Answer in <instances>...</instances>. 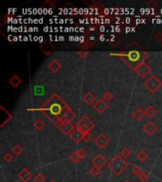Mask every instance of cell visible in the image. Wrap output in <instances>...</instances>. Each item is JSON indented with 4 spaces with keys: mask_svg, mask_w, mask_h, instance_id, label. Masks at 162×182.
I'll return each instance as SVG.
<instances>
[{
    "mask_svg": "<svg viewBox=\"0 0 162 182\" xmlns=\"http://www.w3.org/2000/svg\"><path fill=\"white\" fill-rule=\"evenodd\" d=\"M127 165V162L122 157V156H116L108 163L109 168L116 175H120L126 169Z\"/></svg>",
    "mask_w": 162,
    "mask_h": 182,
    "instance_id": "1",
    "label": "cell"
},
{
    "mask_svg": "<svg viewBox=\"0 0 162 182\" xmlns=\"http://www.w3.org/2000/svg\"><path fill=\"white\" fill-rule=\"evenodd\" d=\"M144 85L148 91H150L152 93H155L161 87V82L157 79L156 76L151 75L144 83Z\"/></svg>",
    "mask_w": 162,
    "mask_h": 182,
    "instance_id": "2",
    "label": "cell"
},
{
    "mask_svg": "<svg viewBox=\"0 0 162 182\" xmlns=\"http://www.w3.org/2000/svg\"><path fill=\"white\" fill-rule=\"evenodd\" d=\"M94 141H95V144L97 145V147H99L100 149H103L109 143V139L105 134L101 133L96 136Z\"/></svg>",
    "mask_w": 162,
    "mask_h": 182,
    "instance_id": "3",
    "label": "cell"
},
{
    "mask_svg": "<svg viewBox=\"0 0 162 182\" xmlns=\"http://www.w3.org/2000/svg\"><path fill=\"white\" fill-rule=\"evenodd\" d=\"M136 71L141 78H144L151 72V68L146 65L145 62H141L140 64H138V65L136 66Z\"/></svg>",
    "mask_w": 162,
    "mask_h": 182,
    "instance_id": "4",
    "label": "cell"
},
{
    "mask_svg": "<svg viewBox=\"0 0 162 182\" xmlns=\"http://www.w3.org/2000/svg\"><path fill=\"white\" fill-rule=\"evenodd\" d=\"M143 131L148 135V136H153L156 131H157V127H156V125L153 122H151V121H149V122H147L144 125H143Z\"/></svg>",
    "mask_w": 162,
    "mask_h": 182,
    "instance_id": "5",
    "label": "cell"
},
{
    "mask_svg": "<svg viewBox=\"0 0 162 182\" xmlns=\"http://www.w3.org/2000/svg\"><path fill=\"white\" fill-rule=\"evenodd\" d=\"M93 107H94L95 111H96L98 114L102 115V114L107 109V104H106V103H105L103 100H98V101H96V103H94Z\"/></svg>",
    "mask_w": 162,
    "mask_h": 182,
    "instance_id": "6",
    "label": "cell"
},
{
    "mask_svg": "<svg viewBox=\"0 0 162 182\" xmlns=\"http://www.w3.org/2000/svg\"><path fill=\"white\" fill-rule=\"evenodd\" d=\"M60 131L64 134V135H70V133L74 130L73 128V125L70 123V122H66V123H64V122H60V124L58 125Z\"/></svg>",
    "mask_w": 162,
    "mask_h": 182,
    "instance_id": "7",
    "label": "cell"
},
{
    "mask_svg": "<svg viewBox=\"0 0 162 182\" xmlns=\"http://www.w3.org/2000/svg\"><path fill=\"white\" fill-rule=\"evenodd\" d=\"M92 164L96 167L102 168L106 164V159L102 155H97L93 157V159H92Z\"/></svg>",
    "mask_w": 162,
    "mask_h": 182,
    "instance_id": "8",
    "label": "cell"
},
{
    "mask_svg": "<svg viewBox=\"0 0 162 182\" xmlns=\"http://www.w3.org/2000/svg\"><path fill=\"white\" fill-rule=\"evenodd\" d=\"M69 136H70V139H71L74 142H76V143H79V142H81V141L83 140V134L78 128L74 129V130L70 133Z\"/></svg>",
    "mask_w": 162,
    "mask_h": 182,
    "instance_id": "9",
    "label": "cell"
},
{
    "mask_svg": "<svg viewBox=\"0 0 162 182\" xmlns=\"http://www.w3.org/2000/svg\"><path fill=\"white\" fill-rule=\"evenodd\" d=\"M75 114L70 110V109H66L64 111V113L63 114V117L61 118V122H64V123H66V122H70L72 120L75 119Z\"/></svg>",
    "mask_w": 162,
    "mask_h": 182,
    "instance_id": "10",
    "label": "cell"
},
{
    "mask_svg": "<svg viewBox=\"0 0 162 182\" xmlns=\"http://www.w3.org/2000/svg\"><path fill=\"white\" fill-rule=\"evenodd\" d=\"M83 102L87 105V106H91L94 105V103H96V98L95 96L92 94L91 92H87L83 97Z\"/></svg>",
    "mask_w": 162,
    "mask_h": 182,
    "instance_id": "11",
    "label": "cell"
},
{
    "mask_svg": "<svg viewBox=\"0 0 162 182\" xmlns=\"http://www.w3.org/2000/svg\"><path fill=\"white\" fill-rule=\"evenodd\" d=\"M49 68L50 70L53 73H57L60 69H61V64L56 60V59H53L51 60L50 63H49Z\"/></svg>",
    "mask_w": 162,
    "mask_h": 182,
    "instance_id": "12",
    "label": "cell"
},
{
    "mask_svg": "<svg viewBox=\"0 0 162 182\" xmlns=\"http://www.w3.org/2000/svg\"><path fill=\"white\" fill-rule=\"evenodd\" d=\"M80 122H81L83 125H84V126H85L88 130L93 129V128H94V126H95V124H94L93 121H92L91 119H89L86 115H84V116L82 118V120L80 121Z\"/></svg>",
    "mask_w": 162,
    "mask_h": 182,
    "instance_id": "13",
    "label": "cell"
},
{
    "mask_svg": "<svg viewBox=\"0 0 162 182\" xmlns=\"http://www.w3.org/2000/svg\"><path fill=\"white\" fill-rule=\"evenodd\" d=\"M31 172H30L28 169L22 170V171L19 173V175H18V178H19L21 181H23V182H27V181H29V180L31 179Z\"/></svg>",
    "mask_w": 162,
    "mask_h": 182,
    "instance_id": "14",
    "label": "cell"
},
{
    "mask_svg": "<svg viewBox=\"0 0 162 182\" xmlns=\"http://www.w3.org/2000/svg\"><path fill=\"white\" fill-rule=\"evenodd\" d=\"M144 116H145V113H144V111H142L141 109H136V110H135L134 113H133V118H134V120H136V122H141V121H142L143 118H144Z\"/></svg>",
    "mask_w": 162,
    "mask_h": 182,
    "instance_id": "15",
    "label": "cell"
},
{
    "mask_svg": "<svg viewBox=\"0 0 162 182\" xmlns=\"http://www.w3.org/2000/svg\"><path fill=\"white\" fill-rule=\"evenodd\" d=\"M136 158L140 160L141 162H144L146 159L148 158V155L145 151L143 150H141V151H138L137 154H136Z\"/></svg>",
    "mask_w": 162,
    "mask_h": 182,
    "instance_id": "16",
    "label": "cell"
},
{
    "mask_svg": "<svg viewBox=\"0 0 162 182\" xmlns=\"http://www.w3.org/2000/svg\"><path fill=\"white\" fill-rule=\"evenodd\" d=\"M9 83L12 84V86L17 87V86H19V84H21V79H20L17 75H13V76L9 80Z\"/></svg>",
    "mask_w": 162,
    "mask_h": 182,
    "instance_id": "17",
    "label": "cell"
},
{
    "mask_svg": "<svg viewBox=\"0 0 162 182\" xmlns=\"http://www.w3.org/2000/svg\"><path fill=\"white\" fill-rule=\"evenodd\" d=\"M144 113H145V116H147L148 118H152V117L155 116V114L156 113V111H155V107L153 105H149L145 109Z\"/></svg>",
    "mask_w": 162,
    "mask_h": 182,
    "instance_id": "18",
    "label": "cell"
},
{
    "mask_svg": "<svg viewBox=\"0 0 162 182\" xmlns=\"http://www.w3.org/2000/svg\"><path fill=\"white\" fill-rule=\"evenodd\" d=\"M89 173H90V175L93 176V177H97V176H99L101 175V168L96 167V166H93V167L90 169Z\"/></svg>",
    "mask_w": 162,
    "mask_h": 182,
    "instance_id": "19",
    "label": "cell"
},
{
    "mask_svg": "<svg viewBox=\"0 0 162 182\" xmlns=\"http://www.w3.org/2000/svg\"><path fill=\"white\" fill-rule=\"evenodd\" d=\"M12 152L15 156H20L23 152H24V149L22 148V146H21V145L17 144V145H15L14 147H12Z\"/></svg>",
    "mask_w": 162,
    "mask_h": 182,
    "instance_id": "20",
    "label": "cell"
},
{
    "mask_svg": "<svg viewBox=\"0 0 162 182\" xmlns=\"http://www.w3.org/2000/svg\"><path fill=\"white\" fill-rule=\"evenodd\" d=\"M45 122L42 121V120H40V119H38V120H36L35 122H34V127H35V129H37L38 131H41V130H43L44 129V127H45Z\"/></svg>",
    "mask_w": 162,
    "mask_h": 182,
    "instance_id": "21",
    "label": "cell"
},
{
    "mask_svg": "<svg viewBox=\"0 0 162 182\" xmlns=\"http://www.w3.org/2000/svg\"><path fill=\"white\" fill-rule=\"evenodd\" d=\"M114 96L112 94V92H110V91H105V92L103 93V96H102V99L103 101H105L106 103L107 102H111L113 100Z\"/></svg>",
    "mask_w": 162,
    "mask_h": 182,
    "instance_id": "22",
    "label": "cell"
},
{
    "mask_svg": "<svg viewBox=\"0 0 162 182\" xmlns=\"http://www.w3.org/2000/svg\"><path fill=\"white\" fill-rule=\"evenodd\" d=\"M69 158H70V160L72 161V162H79L80 160H81V157H80V156L78 155V153H77V151L76 152H74V153H72L71 155H70V156H69Z\"/></svg>",
    "mask_w": 162,
    "mask_h": 182,
    "instance_id": "23",
    "label": "cell"
},
{
    "mask_svg": "<svg viewBox=\"0 0 162 182\" xmlns=\"http://www.w3.org/2000/svg\"><path fill=\"white\" fill-rule=\"evenodd\" d=\"M132 173L136 175V176H138V175H141L142 173H143V171L138 167V166H134L133 168H132Z\"/></svg>",
    "mask_w": 162,
    "mask_h": 182,
    "instance_id": "24",
    "label": "cell"
},
{
    "mask_svg": "<svg viewBox=\"0 0 162 182\" xmlns=\"http://www.w3.org/2000/svg\"><path fill=\"white\" fill-rule=\"evenodd\" d=\"M130 156H131V150H130L129 148L125 147V148H123V149L122 150V157L127 158V157H129Z\"/></svg>",
    "mask_w": 162,
    "mask_h": 182,
    "instance_id": "25",
    "label": "cell"
},
{
    "mask_svg": "<svg viewBox=\"0 0 162 182\" xmlns=\"http://www.w3.org/2000/svg\"><path fill=\"white\" fill-rule=\"evenodd\" d=\"M45 177L44 175L42 174H38L36 176H35V182H45Z\"/></svg>",
    "mask_w": 162,
    "mask_h": 182,
    "instance_id": "26",
    "label": "cell"
},
{
    "mask_svg": "<svg viewBox=\"0 0 162 182\" xmlns=\"http://www.w3.org/2000/svg\"><path fill=\"white\" fill-rule=\"evenodd\" d=\"M137 177H138V179H140L141 182H145V181L148 179V177H149V176H148V175H147L146 173H144V172H143L141 175H138Z\"/></svg>",
    "mask_w": 162,
    "mask_h": 182,
    "instance_id": "27",
    "label": "cell"
},
{
    "mask_svg": "<svg viewBox=\"0 0 162 182\" xmlns=\"http://www.w3.org/2000/svg\"><path fill=\"white\" fill-rule=\"evenodd\" d=\"M77 153H78V155L80 156V157H81V158L85 157V156H86V155H87V153H86V151H85L84 149H80V150H78V151H77Z\"/></svg>",
    "mask_w": 162,
    "mask_h": 182,
    "instance_id": "28",
    "label": "cell"
},
{
    "mask_svg": "<svg viewBox=\"0 0 162 182\" xmlns=\"http://www.w3.org/2000/svg\"><path fill=\"white\" fill-rule=\"evenodd\" d=\"M154 39H155L156 42H158V43L162 42V33H161V32H159V33H156V34L154 36Z\"/></svg>",
    "mask_w": 162,
    "mask_h": 182,
    "instance_id": "29",
    "label": "cell"
},
{
    "mask_svg": "<svg viewBox=\"0 0 162 182\" xmlns=\"http://www.w3.org/2000/svg\"><path fill=\"white\" fill-rule=\"evenodd\" d=\"M4 159H5V161H7V162H11L12 159V156L10 153H8L4 156Z\"/></svg>",
    "mask_w": 162,
    "mask_h": 182,
    "instance_id": "30",
    "label": "cell"
},
{
    "mask_svg": "<svg viewBox=\"0 0 162 182\" xmlns=\"http://www.w3.org/2000/svg\"><path fill=\"white\" fill-rule=\"evenodd\" d=\"M90 139H91V134L90 133H87L83 136V141H88Z\"/></svg>",
    "mask_w": 162,
    "mask_h": 182,
    "instance_id": "31",
    "label": "cell"
},
{
    "mask_svg": "<svg viewBox=\"0 0 162 182\" xmlns=\"http://www.w3.org/2000/svg\"><path fill=\"white\" fill-rule=\"evenodd\" d=\"M79 55L84 58V57H86V56L88 55V52H87V51H83V52L82 51V52H79Z\"/></svg>",
    "mask_w": 162,
    "mask_h": 182,
    "instance_id": "32",
    "label": "cell"
},
{
    "mask_svg": "<svg viewBox=\"0 0 162 182\" xmlns=\"http://www.w3.org/2000/svg\"><path fill=\"white\" fill-rule=\"evenodd\" d=\"M50 12V10H48V8H44L43 9V13H45V14H47V13H49Z\"/></svg>",
    "mask_w": 162,
    "mask_h": 182,
    "instance_id": "33",
    "label": "cell"
},
{
    "mask_svg": "<svg viewBox=\"0 0 162 182\" xmlns=\"http://www.w3.org/2000/svg\"><path fill=\"white\" fill-rule=\"evenodd\" d=\"M104 31H106L105 27H104V26H101V27H100V31H101V32H103Z\"/></svg>",
    "mask_w": 162,
    "mask_h": 182,
    "instance_id": "34",
    "label": "cell"
},
{
    "mask_svg": "<svg viewBox=\"0 0 162 182\" xmlns=\"http://www.w3.org/2000/svg\"><path fill=\"white\" fill-rule=\"evenodd\" d=\"M49 30H50V28H49V27H45V28H44V31H45V32H48V31H50Z\"/></svg>",
    "mask_w": 162,
    "mask_h": 182,
    "instance_id": "35",
    "label": "cell"
},
{
    "mask_svg": "<svg viewBox=\"0 0 162 182\" xmlns=\"http://www.w3.org/2000/svg\"><path fill=\"white\" fill-rule=\"evenodd\" d=\"M115 31H117V32H119V31H121V28L118 26V27H116L115 28Z\"/></svg>",
    "mask_w": 162,
    "mask_h": 182,
    "instance_id": "36",
    "label": "cell"
},
{
    "mask_svg": "<svg viewBox=\"0 0 162 182\" xmlns=\"http://www.w3.org/2000/svg\"><path fill=\"white\" fill-rule=\"evenodd\" d=\"M100 40H101V41H104V40H105L104 35H101V36H100Z\"/></svg>",
    "mask_w": 162,
    "mask_h": 182,
    "instance_id": "37",
    "label": "cell"
},
{
    "mask_svg": "<svg viewBox=\"0 0 162 182\" xmlns=\"http://www.w3.org/2000/svg\"><path fill=\"white\" fill-rule=\"evenodd\" d=\"M80 42H81V43H83V42H84V37H83V36H81V37H80Z\"/></svg>",
    "mask_w": 162,
    "mask_h": 182,
    "instance_id": "38",
    "label": "cell"
},
{
    "mask_svg": "<svg viewBox=\"0 0 162 182\" xmlns=\"http://www.w3.org/2000/svg\"><path fill=\"white\" fill-rule=\"evenodd\" d=\"M125 22H126V23H127V24H129V23H130V22H131V19H130V18H129V17H127V18H126V19H125Z\"/></svg>",
    "mask_w": 162,
    "mask_h": 182,
    "instance_id": "39",
    "label": "cell"
},
{
    "mask_svg": "<svg viewBox=\"0 0 162 182\" xmlns=\"http://www.w3.org/2000/svg\"><path fill=\"white\" fill-rule=\"evenodd\" d=\"M103 23H106V24H109V23H110V20H109V19H104V20H103Z\"/></svg>",
    "mask_w": 162,
    "mask_h": 182,
    "instance_id": "40",
    "label": "cell"
},
{
    "mask_svg": "<svg viewBox=\"0 0 162 182\" xmlns=\"http://www.w3.org/2000/svg\"><path fill=\"white\" fill-rule=\"evenodd\" d=\"M43 38H44L43 36H39V42H40V43H43V41H44Z\"/></svg>",
    "mask_w": 162,
    "mask_h": 182,
    "instance_id": "41",
    "label": "cell"
},
{
    "mask_svg": "<svg viewBox=\"0 0 162 182\" xmlns=\"http://www.w3.org/2000/svg\"><path fill=\"white\" fill-rule=\"evenodd\" d=\"M64 22H65V20H64V19H60V20H59V23H60V24H64Z\"/></svg>",
    "mask_w": 162,
    "mask_h": 182,
    "instance_id": "42",
    "label": "cell"
},
{
    "mask_svg": "<svg viewBox=\"0 0 162 182\" xmlns=\"http://www.w3.org/2000/svg\"><path fill=\"white\" fill-rule=\"evenodd\" d=\"M58 39H59V41H64V36H60V37H58Z\"/></svg>",
    "mask_w": 162,
    "mask_h": 182,
    "instance_id": "43",
    "label": "cell"
},
{
    "mask_svg": "<svg viewBox=\"0 0 162 182\" xmlns=\"http://www.w3.org/2000/svg\"><path fill=\"white\" fill-rule=\"evenodd\" d=\"M89 31H95V27H90V28H89Z\"/></svg>",
    "mask_w": 162,
    "mask_h": 182,
    "instance_id": "44",
    "label": "cell"
},
{
    "mask_svg": "<svg viewBox=\"0 0 162 182\" xmlns=\"http://www.w3.org/2000/svg\"><path fill=\"white\" fill-rule=\"evenodd\" d=\"M104 12H105L106 14H109V13H110V11H109L108 9H105V10H104Z\"/></svg>",
    "mask_w": 162,
    "mask_h": 182,
    "instance_id": "45",
    "label": "cell"
},
{
    "mask_svg": "<svg viewBox=\"0 0 162 182\" xmlns=\"http://www.w3.org/2000/svg\"><path fill=\"white\" fill-rule=\"evenodd\" d=\"M33 41H39V37L38 36H34L33 37Z\"/></svg>",
    "mask_w": 162,
    "mask_h": 182,
    "instance_id": "46",
    "label": "cell"
},
{
    "mask_svg": "<svg viewBox=\"0 0 162 182\" xmlns=\"http://www.w3.org/2000/svg\"><path fill=\"white\" fill-rule=\"evenodd\" d=\"M38 13H39V14H42V13H43V10H42V8L38 10Z\"/></svg>",
    "mask_w": 162,
    "mask_h": 182,
    "instance_id": "47",
    "label": "cell"
},
{
    "mask_svg": "<svg viewBox=\"0 0 162 182\" xmlns=\"http://www.w3.org/2000/svg\"><path fill=\"white\" fill-rule=\"evenodd\" d=\"M69 40H70V41H75V37H73V36H70V37H69Z\"/></svg>",
    "mask_w": 162,
    "mask_h": 182,
    "instance_id": "48",
    "label": "cell"
},
{
    "mask_svg": "<svg viewBox=\"0 0 162 182\" xmlns=\"http://www.w3.org/2000/svg\"><path fill=\"white\" fill-rule=\"evenodd\" d=\"M29 31H30V32H32V31H34V28H30V29H29Z\"/></svg>",
    "mask_w": 162,
    "mask_h": 182,
    "instance_id": "49",
    "label": "cell"
},
{
    "mask_svg": "<svg viewBox=\"0 0 162 182\" xmlns=\"http://www.w3.org/2000/svg\"><path fill=\"white\" fill-rule=\"evenodd\" d=\"M18 40H19V37H17V36L13 37V41H18Z\"/></svg>",
    "mask_w": 162,
    "mask_h": 182,
    "instance_id": "50",
    "label": "cell"
},
{
    "mask_svg": "<svg viewBox=\"0 0 162 182\" xmlns=\"http://www.w3.org/2000/svg\"><path fill=\"white\" fill-rule=\"evenodd\" d=\"M28 40H30V37H28V36H24V41H28Z\"/></svg>",
    "mask_w": 162,
    "mask_h": 182,
    "instance_id": "51",
    "label": "cell"
},
{
    "mask_svg": "<svg viewBox=\"0 0 162 182\" xmlns=\"http://www.w3.org/2000/svg\"><path fill=\"white\" fill-rule=\"evenodd\" d=\"M129 31H132V29H130V28H126V32H129Z\"/></svg>",
    "mask_w": 162,
    "mask_h": 182,
    "instance_id": "52",
    "label": "cell"
},
{
    "mask_svg": "<svg viewBox=\"0 0 162 182\" xmlns=\"http://www.w3.org/2000/svg\"><path fill=\"white\" fill-rule=\"evenodd\" d=\"M80 31H81V32H83V31H84V29H83V28H80Z\"/></svg>",
    "mask_w": 162,
    "mask_h": 182,
    "instance_id": "53",
    "label": "cell"
},
{
    "mask_svg": "<svg viewBox=\"0 0 162 182\" xmlns=\"http://www.w3.org/2000/svg\"><path fill=\"white\" fill-rule=\"evenodd\" d=\"M42 23H43V19L41 18V19H39V24H42Z\"/></svg>",
    "mask_w": 162,
    "mask_h": 182,
    "instance_id": "54",
    "label": "cell"
},
{
    "mask_svg": "<svg viewBox=\"0 0 162 182\" xmlns=\"http://www.w3.org/2000/svg\"><path fill=\"white\" fill-rule=\"evenodd\" d=\"M50 182H56V181H55V180H51Z\"/></svg>",
    "mask_w": 162,
    "mask_h": 182,
    "instance_id": "55",
    "label": "cell"
}]
</instances>
